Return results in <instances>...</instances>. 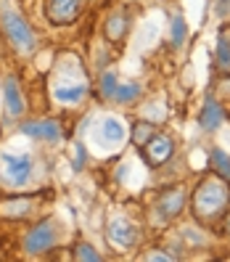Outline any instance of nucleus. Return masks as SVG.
I'll return each mask as SVG.
<instances>
[{
    "instance_id": "nucleus-1",
    "label": "nucleus",
    "mask_w": 230,
    "mask_h": 262,
    "mask_svg": "<svg viewBox=\"0 0 230 262\" xmlns=\"http://www.w3.org/2000/svg\"><path fill=\"white\" fill-rule=\"evenodd\" d=\"M0 24H3L6 37L19 53H32L37 48V37L32 32V27H29V21L21 16V11L11 0H0Z\"/></svg>"
},
{
    "instance_id": "nucleus-2",
    "label": "nucleus",
    "mask_w": 230,
    "mask_h": 262,
    "mask_svg": "<svg viewBox=\"0 0 230 262\" xmlns=\"http://www.w3.org/2000/svg\"><path fill=\"white\" fill-rule=\"evenodd\" d=\"M90 90V82H87V74L80 72L77 61L69 58L66 64V72H61L53 82V98L56 103H64V106H77Z\"/></svg>"
},
{
    "instance_id": "nucleus-3",
    "label": "nucleus",
    "mask_w": 230,
    "mask_h": 262,
    "mask_svg": "<svg viewBox=\"0 0 230 262\" xmlns=\"http://www.w3.org/2000/svg\"><path fill=\"white\" fill-rule=\"evenodd\" d=\"M227 204H230L227 186L220 180H212V178L201 183V188L196 191V199H193V209H196L198 217H204V220L222 214Z\"/></svg>"
},
{
    "instance_id": "nucleus-4",
    "label": "nucleus",
    "mask_w": 230,
    "mask_h": 262,
    "mask_svg": "<svg viewBox=\"0 0 230 262\" xmlns=\"http://www.w3.org/2000/svg\"><path fill=\"white\" fill-rule=\"evenodd\" d=\"M35 175V162L29 154L0 151V180L11 188H24Z\"/></svg>"
},
{
    "instance_id": "nucleus-5",
    "label": "nucleus",
    "mask_w": 230,
    "mask_h": 262,
    "mask_svg": "<svg viewBox=\"0 0 230 262\" xmlns=\"http://www.w3.org/2000/svg\"><path fill=\"white\" fill-rule=\"evenodd\" d=\"M125 138H127V125L117 114L101 117L98 127H96V135H93L96 143H101L103 148H117L119 143H125Z\"/></svg>"
},
{
    "instance_id": "nucleus-6",
    "label": "nucleus",
    "mask_w": 230,
    "mask_h": 262,
    "mask_svg": "<svg viewBox=\"0 0 230 262\" xmlns=\"http://www.w3.org/2000/svg\"><path fill=\"white\" fill-rule=\"evenodd\" d=\"M56 241H58V233H56L53 220H45V223H40L29 230V236L24 241V249L29 254H42V252H51L56 246Z\"/></svg>"
},
{
    "instance_id": "nucleus-7",
    "label": "nucleus",
    "mask_w": 230,
    "mask_h": 262,
    "mask_svg": "<svg viewBox=\"0 0 230 262\" xmlns=\"http://www.w3.org/2000/svg\"><path fill=\"white\" fill-rule=\"evenodd\" d=\"M109 238H111L114 246H119V249H130L137 241V225L127 217H114L109 223Z\"/></svg>"
},
{
    "instance_id": "nucleus-8",
    "label": "nucleus",
    "mask_w": 230,
    "mask_h": 262,
    "mask_svg": "<svg viewBox=\"0 0 230 262\" xmlns=\"http://www.w3.org/2000/svg\"><path fill=\"white\" fill-rule=\"evenodd\" d=\"M21 133L29 138H40V141H48V143H58L64 138V130H61L58 122L53 119H37V122H27L21 125Z\"/></svg>"
},
{
    "instance_id": "nucleus-9",
    "label": "nucleus",
    "mask_w": 230,
    "mask_h": 262,
    "mask_svg": "<svg viewBox=\"0 0 230 262\" xmlns=\"http://www.w3.org/2000/svg\"><path fill=\"white\" fill-rule=\"evenodd\" d=\"M85 0H51L48 3V16L56 24H69L80 16Z\"/></svg>"
},
{
    "instance_id": "nucleus-10",
    "label": "nucleus",
    "mask_w": 230,
    "mask_h": 262,
    "mask_svg": "<svg viewBox=\"0 0 230 262\" xmlns=\"http://www.w3.org/2000/svg\"><path fill=\"white\" fill-rule=\"evenodd\" d=\"M146 146V159L153 164V167H159L164 164L167 159L175 154V143H172V138H167V135H153Z\"/></svg>"
},
{
    "instance_id": "nucleus-11",
    "label": "nucleus",
    "mask_w": 230,
    "mask_h": 262,
    "mask_svg": "<svg viewBox=\"0 0 230 262\" xmlns=\"http://www.w3.org/2000/svg\"><path fill=\"white\" fill-rule=\"evenodd\" d=\"M182 204H186V191L175 188V191H170V193H164V196L159 199V204H156V217H159L162 223L177 217L180 209H182Z\"/></svg>"
},
{
    "instance_id": "nucleus-12",
    "label": "nucleus",
    "mask_w": 230,
    "mask_h": 262,
    "mask_svg": "<svg viewBox=\"0 0 230 262\" xmlns=\"http://www.w3.org/2000/svg\"><path fill=\"white\" fill-rule=\"evenodd\" d=\"M3 101H6V109H8L11 117L24 114V96H21L19 82L13 80V77H8V80L3 82Z\"/></svg>"
},
{
    "instance_id": "nucleus-13",
    "label": "nucleus",
    "mask_w": 230,
    "mask_h": 262,
    "mask_svg": "<svg viewBox=\"0 0 230 262\" xmlns=\"http://www.w3.org/2000/svg\"><path fill=\"white\" fill-rule=\"evenodd\" d=\"M225 122V112H222V106L217 103V101H206L204 103V109H201V114H198V125H201V130H206V133H212V130H217L220 125Z\"/></svg>"
},
{
    "instance_id": "nucleus-14",
    "label": "nucleus",
    "mask_w": 230,
    "mask_h": 262,
    "mask_svg": "<svg viewBox=\"0 0 230 262\" xmlns=\"http://www.w3.org/2000/svg\"><path fill=\"white\" fill-rule=\"evenodd\" d=\"M141 85L137 82H119L117 80V88H114V93H111V101L117 103H135L137 98H141Z\"/></svg>"
},
{
    "instance_id": "nucleus-15",
    "label": "nucleus",
    "mask_w": 230,
    "mask_h": 262,
    "mask_svg": "<svg viewBox=\"0 0 230 262\" xmlns=\"http://www.w3.org/2000/svg\"><path fill=\"white\" fill-rule=\"evenodd\" d=\"M209 159H212V167L217 169L225 180H230V154H225L222 148H212Z\"/></svg>"
},
{
    "instance_id": "nucleus-16",
    "label": "nucleus",
    "mask_w": 230,
    "mask_h": 262,
    "mask_svg": "<svg viewBox=\"0 0 230 262\" xmlns=\"http://www.w3.org/2000/svg\"><path fill=\"white\" fill-rule=\"evenodd\" d=\"M186 35H188L186 19H182V16H175V19L170 21V40H172L175 48H180V45L186 42Z\"/></svg>"
},
{
    "instance_id": "nucleus-17",
    "label": "nucleus",
    "mask_w": 230,
    "mask_h": 262,
    "mask_svg": "<svg viewBox=\"0 0 230 262\" xmlns=\"http://www.w3.org/2000/svg\"><path fill=\"white\" fill-rule=\"evenodd\" d=\"M114 88H117V74H114V72H106V74L101 77V93H103V98L111 101Z\"/></svg>"
},
{
    "instance_id": "nucleus-18",
    "label": "nucleus",
    "mask_w": 230,
    "mask_h": 262,
    "mask_svg": "<svg viewBox=\"0 0 230 262\" xmlns=\"http://www.w3.org/2000/svg\"><path fill=\"white\" fill-rule=\"evenodd\" d=\"M217 61H220V67H230V40L227 37L217 40Z\"/></svg>"
},
{
    "instance_id": "nucleus-19",
    "label": "nucleus",
    "mask_w": 230,
    "mask_h": 262,
    "mask_svg": "<svg viewBox=\"0 0 230 262\" xmlns=\"http://www.w3.org/2000/svg\"><path fill=\"white\" fill-rule=\"evenodd\" d=\"M74 257H77V259H87V262H98V259H101V254L93 249V246H87V244H80V246H77Z\"/></svg>"
},
{
    "instance_id": "nucleus-20",
    "label": "nucleus",
    "mask_w": 230,
    "mask_h": 262,
    "mask_svg": "<svg viewBox=\"0 0 230 262\" xmlns=\"http://www.w3.org/2000/svg\"><path fill=\"white\" fill-rule=\"evenodd\" d=\"M122 24H125V21H122V16H114V19L109 21V32H111V37H114V40L122 35Z\"/></svg>"
},
{
    "instance_id": "nucleus-21",
    "label": "nucleus",
    "mask_w": 230,
    "mask_h": 262,
    "mask_svg": "<svg viewBox=\"0 0 230 262\" xmlns=\"http://www.w3.org/2000/svg\"><path fill=\"white\" fill-rule=\"evenodd\" d=\"M146 135H151V125H141V127H137L135 141H137V143H143V141H146Z\"/></svg>"
},
{
    "instance_id": "nucleus-22",
    "label": "nucleus",
    "mask_w": 230,
    "mask_h": 262,
    "mask_svg": "<svg viewBox=\"0 0 230 262\" xmlns=\"http://www.w3.org/2000/svg\"><path fill=\"white\" fill-rule=\"evenodd\" d=\"M82 162H85V146L82 143H77V159H74V164H77V169L82 167Z\"/></svg>"
},
{
    "instance_id": "nucleus-23",
    "label": "nucleus",
    "mask_w": 230,
    "mask_h": 262,
    "mask_svg": "<svg viewBox=\"0 0 230 262\" xmlns=\"http://www.w3.org/2000/svg\"><path fill=\"white\" fill-rule=\"evenodd\" d=\"M146 259H172L170 254H148Z\"/></svg>"
},
{
    "instance_id": "nucleus-24",
    "label": "nucleus",
    "mask_w": 230,
    "mask_h": 262,
    "mask_svg": "<svg viewBox=\"0 0 230 262\" xmlns=\"http://www.w3.org/2000/svg\"><path fill=\"white\" fill-rule=\"evenodd\" d=\"M220 8H222V11H227V8H230V0H220Z\"/></svg>"
},
{
    "instance_id": "nucleus-25",
    "label": "nucleus",
    "mask_w": 230,
    "mask_h": 262,
    "mask_svg": "<svg viewBox=\"0 0 230 262\" xmlns=\"http://www.w3.org/2000/svg\"><path fill=\"white\" fill-rule=\"evenodd\" d=\"M227 230H230V220H227Z\"/></svg>"
}]
</instances>
